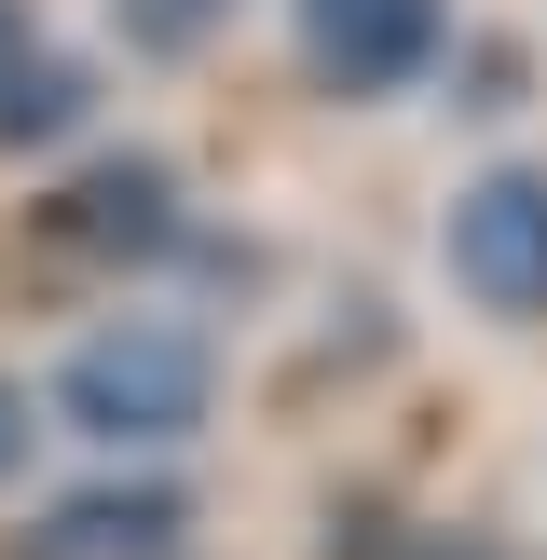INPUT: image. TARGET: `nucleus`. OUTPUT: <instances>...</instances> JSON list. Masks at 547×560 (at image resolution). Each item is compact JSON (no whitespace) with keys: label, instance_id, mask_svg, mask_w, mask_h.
I'll return each instance as SVG.
<instances>
[{"label":"nucleus","instance_id":"obj_1","mask_svg":"<svg viewBox=\"0 0 547 560\" xmlns=\"http://www.w3.org/2000/svg\"><path fill=\"white\" fill-rule=\"evenodd\" d=\"M206 342L164 315H124V328H82L69 370H55V410H69L82 438H191L206 424Z\"/></svg>","mask_w":547,"mask_h":560},{"label":"nucleus","instance_id":"obj_2","mask_svg":"<svg viewBox=\"0 0 547 560\" xmlns=\"http://www.w3.org/2000/svg\"><path fill=\"white\" fill-rule=\"evenodd\" d=\"M452 273L479 315H547V164H492L452 206Z\"/></svg>","mask_w":547,"mask_h":560},{"label":"nucleus","instance_id":"obj_3","mask_svg":"<svg viewBox=\"0 0 547 560\" xmlns=\"http://www.w3.org/2000/svg\"><path fill=\"white\" fill-rule=\"evenodd\" d=\"M288 14H301V69L328 96H397L452 42V0H288Z\"/></svg>","mask_w":547,"mask_h":560},{"label":"nucleus","instance_id":"obj_4","mask_svg":"<svg viewBox=\"0 0 547 560\" xmlns=\"http://www.w3.org/2000/svg\"><path fill=\"white\" fill-rule=\"evenodd\" d=\"M55 246H82V260H151L164 233H178V178H164L151 151H109V164H69V191L42 206Z\"/></svg>","mask_w":547,"mask_h":560},{"label":"nucleus","instance_id":"obj_5","mask_svg":"<svg viewBox=\"0 0 547 560\" xmlns=\"http://www.w3.org/2000/svg\"><path fill=\"white\" fill-rule=\"evenodd\" d=\"M178 520H191V506H178L164 479H109V492H69L27 560H151V547H178Z\"/></svg>","mask_w":547,"mask_h":560},{"label":"nucleus","instance_id":"obj_6","mask_svg":"<svg viewBox=\"0 0 547 560\" xmlns=\"http://www.w3.org/2000/svg\"><path fill=\"white\" fill-rule=\"evenodd\" d=\"M82 96H96V82H82L69 55H42V42L0 55V137H69V124H82Z\"/></svg>","mask_w":547,"mask_h":560},{"label":"nucleus","instance_id":"obj_7","mask_svg":"<svg viewBox=\"0 0 547 560\" xmlns=\"http://www.w3.org/2000/svg\"><path fill=\"white\" fill-rule=\"evenodd\" d=\"M109 27H124V55H206L219 27H233V0H109Z\"/></svg>","mask_w":547,"mask_h":560},{"label":"nucleus","instance_id":"obj_8","mask_svg":"<svg viewBox=\"0 0 547 560\" xmlns=\"http://www.w3.org/2000/svg\"><path fill=\"white\" fill-rule=\"evenodd\" d=\"M27 452H42V410H27V383H14V370H0V492H14V479H27Z\"/></svg>","mask_w":547,"mask_h":560},{"label":"nucleus","instance_id":"obj_9","mask_svg":"<svg viewBox=\"0 0 547 560\" xmlns=\"http://www.w3.org/2000/svg\"><path fill=\"white\" fill-rule=\"evenodd\" d=\"M0 55H14V0H0Z\"/></svg>","mask_w":547,"mask_h":560},{"label":"nucleus","instance_id":"obj_10","mask_svg":"<svg viewBox=\"0 0 547 560\" xmlns=\"http://www.w3.org/2000/svg\"><path fill=\"white\" fill-rule=\"evenodd\" d=\"M424 560H479V547H424Z\"/></svg>","mask_w":547,"mask_h":560}]
</instances>
